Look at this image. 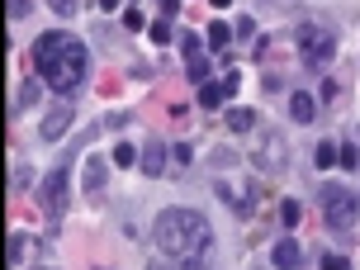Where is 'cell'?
<instances>
[{
  "label": "cell",
  "instance_id": "obj_15",
  "mask_svg": "<svg viewBox=\"0 0 360 270\" xmlns=\"http://www.w3.org/2000/svg\"><path fill=\"white\" fill-rule=\"evenodd\" d=\"M38 95H43V90H38V81H29V86H19V95H15V105H10V114H24V109L34 105Z\"/></svg>",
  "mask_w": 360,
  "mask_h": 270
},
{
  "label": "cell",
  "instance_id": "obj_11",
  "mask_svg": "<svg viewBox=\"0 0 360 270\" xmlns=\"http://www.w3.org/2000/svg\"><path fill=\"white\" fill-rule=\"evenodd\" d=\"M289 114H294V124H313V114H318V100L304 95V90H294V100H289Z\"/></svg>",
  "mask_w": 360,
  "mask_h": 270
},
{
  "label": "cell",
  "instance_id": "obj_5",
  "mask_svg": "<svg viewBox=\"0 0 360 270\" xmlns=\"http://www.w3.org/2000/svg\"><path fill=\"white\" fill-rule=\"evenodd\" d=\"M67 195H72V176H67V166H53L43 185H38V204H43V214L48 218H62L67 214Z\"/></svg>",
  "mask_w": 360,
  "mask_h": 270
},
{
  "label": "cell",
  "instance_id": "obj_28",
  "mask_svg": "<svg viewBox=\"0 0 360 270\" xmlns=\"http://www.w3.org/2000/svg\"><path fill=\"white\" fill-rule=\"evenodd\" d=\"M10 15L24 19V15H29V0H10Z\"/></svg>",
  "mask_w": 360,
  "mask_h": 270
},
{
  "label": "cell",
  "instance_id": "obj_14",
  "mask_svg": "<svg viewBox=\"0 0 360 270\" xmlns=\"http://www.w3.org/2000/svg\"><path fill=\"white\" fill-rule=\"evenodd\" d=\"M228 128H233V133H252L256 114H252V109H228Z\"/></svg>",
  "mask_w": 360,
  "mask_h": 270
},
{
  "label": "cell",
  "instance_id": "obj_1",
  "mask_svg": "<svg viewBox=\"0 0 360 270\" xmlns=\"http://www.w3.org/2000/svg\"><path fill=\"white\" fill-rule=\"evenodd\" d=\"M34 67H38V81H43V86H53L57 95H76V86H81L86 72H90V48L76 34H67V29L38 34Z\"/></svg>",
  "mask_w": 360,
  "mask_h": 270
},
{
  "label": "cell",
  "instance_id": "obj_10",
  "mask_svg": "<svg viewBox=\"0 0 360 270\" xmlns=\"http://www.w3.org/2000/svg\"><path fill=\"white\" fill-rule=\"evenodd\" d=\"M270 261H275L280 270H294V266H304V252H299V242H294V237H285V242H275Z\"/></svg>",
  "mask_w": 360,
  "mask_h": 270
},
{
  "label": "cell",
  "instance_id": "obj_8",
  "mask_svg": "<svg viewBox=\"0 0 360 270\" xmlns=\"http://www.w3.org/2000/svg\"><path fill=\"white\" fill-rule=\"evenodd\" d=\"M67 128H72V105H57V109H48V114H43L38 133H43V143H57Z\"/></svg>",
  "mask_w": 360,
  "mask_h": 270
},
{
  "label": "cell",
  "instance_id": "obj_19",
  "mask_svg": "<svg viewBox=\"0 0 360 270\" xmlns=\"http://www.w3.org/2000/svg\"><path fill=\"white\" fill-rule=\"evenodd\" d=\"M133 162H143L133 143H119V147H114V166H133Z\"/></svg>",
  "mask_w": 360,
  "mask_h": 270
},
{
  "label": "cell",
  "instance_id": "obj_2",
  "mask_svg": "<svg viewBox=\"0 0 360 270\" xmlns=\"http://www.w3.org/2000/svg\"><path fill=\"white\" fill-rule=\"evenodd\" d=\"M152 242L171 261H199L214 247V228L199 209H162L157 223H152Z\"/></svg>",
  "mask_w": 360,
  "mask_h": 270
},
{
  "label": "cell",
  "instance_id": "obj_6",
  "mask_svg": "<svg viewBox=\"0 0 360 270\" xmlns=\"http://www.w3.org/2000/svg\"><path fill=\"white\" fill-rule=\"evenodd\" d=\"M256 166H261L266 176H280V171L289 166V143L280 138V133L266 128V138H261V147H256Z\"/></svg>",
  "mask_w": 360,
  "mask_h": 270
},
{
  "label": "cell",
  "instance_id": "obj_25",
  "mask_svg": "<svg viewBox=\"0 0 360 270\" xmlns=\"http://www.w3.org/2000/svg\"><path fill=\"white\" fill-rule=\"evenodd\" d=\"M323 266H327V270H346L351 261H346V256H337V252H327V256H323Z\"/></svg>",
  "mask_w": 360,
  "mask_h": 270
},
{
  "label": "cell",
  "instance_id": "obj_26",
  "mask_svg": "<svg viewBox=\"0 0 360 270\" xmlns=\"http://www.w3.org/2000/svg\"><path fill=\"white\" fill-rule=\"evenodd\" d=\"M48 5H53L57 15H76V0H48Z\"/></svg>",
  "mask_w": 360,
  "mask_h": 270
},
{
  "label": "cell",
  "instance_id": "obj_23",
  "mask_svg": "<svg viewBox=\"0 0 360 270\" xmlns=\"http://www.w3.org/2000/svg\"><path fill=\"white\" fill-rule=\"evenodd\" d=\"M24 247H29V237H24V233H15V237H10V261H15V266L24 261Z\"/></svg>",
  "mask_w": 360,
  "mask_h": 270
},
{
  "label": "cell",
  "instance_id": "obj_20",
  "mask_svg": "<svg viewBox=\"0 0 360 270\" xmlns=\"http://www.w3.org/2000/svg\"><path fill=\"white\" fill-rule=\"evenodd\" d=\"M313 157H318V166H323V171H332V166H337V143H318V152H313Z\"/></svg>",
  "mask_w": 360,
  "mask_h": 270
},
{
  "label": "cell",
  "instance_id": "obj_31",
  "mask_svg": "<svg viewBox=\"0 0 360 270\" xmlns=\"http://www.w3.org/2000/svg\"><path fill=\"white\" fill-rule=\"evenodd\" d=\"M223 5H228V0H214V10H223Z\"/></svg>",
  "mask_w": 360,
  "mask_h": 270
},
{
  "label": "cell",
  "instance_id": "obj_13",
  "mask_svg": "<svg viewBox=\"0 0 360 270\" xmlns=\"http://www.w3.org/2000/svg\"><path fill=\"white\" fill-rule=\"evenodd\" d=\"M209 48H214V53H223V48H228V43H233V29H228V24H223V19H214V24H209Z\"/></svg>",
  "mask_w": 360,
  "mask_h": 270
},
{
  "label": "cell",
  "instance_id": "obj_18",
  "mask_svg": "<svg viewBox=\"0 0 360 270\" xmlns=\"http://www.w3.org/2000/svg\"><path fill=\"white\" fill-rule=\"evenodd\" d=\"M204 43H209V38H199V34H180V53H185V57H199V53H204Z\"/></svg>",
  "mask_w": 360,
  "mask_h": 270
},
{
  "label": "cell",
  "instance_id": "obj_24",
  "mask_svg": "<svg viewBox=\"0 0 360 270\" xmlns=\"http://www.w3.org/2000/svg\"><path fill=\"white\" fill-rule=\"evenodd\" d=\"M119 19H124V29H143V10H124Z\"/></svg>",
  "mask_w": 360,
  "mask_h": 270
},
{
  "label": "cell",
  "instance_id": "obj_16",
  "mask_svg": "<svg viewBox=\"0 0 360 270\" xmlns=\"http://www.w3.org/2000/svg\"><path fill=\"white\" fill-rule=\"evenodd\" d=\"M185 72H190V81H195V86H204V81H209V57L199 53V57H185Z\"/></svg>",
  "mask_w": 360,
  "mask_h": 270
},
{
  "label": "cell",
  "instance_id": "obj_29",
  "mask_svg": "<svg viewBox=\"0 0 360 270\" xmlns=\"http://www.w3.org/2000/svg\"><path fill=\"white\" fill-rule=\"evenodd\" d=\"M157 5H162V15H166V19H171V15L180 10V0H157Z\"/></svg>",
  "mask_w": 360,
  "mask_h": 270
},
{
  "label": "cell",
  "instance_id": "obj_27",
  "mask_svg": "<svg viewBox=\"0 0 360 270\" xmlns=\"http://www.w3.org/2000/svg\"><path fill=\"white\" fill-rule=\"evenodd\" d=\"M323 100H342V86L337 81H323Z\"/></svg>",
  "mask_w": 360,
  "mask_h": 270
},
{
  "label": "cell",
  "instance_id": "obj_22",
  "mask_svg": "<svg viewBox=\"0 0 360 270\" xmlns=\"http://www.w3.org/2000/svg\"><path fill=\"white\" fill-rule=\"evenodd\" d=\"M171 38H176V29H171L166 19H157V24H152V43H171Z\"/></svg>",
  "mask_w": 360,
  "mask_h": 270
},
{
  "label": "cell",
  "instance_id": "obj_3",
  "mask_svg": "<svg viewBox=\"0 0 360 270\" xmlns=\"http://www.w3.org/2000/svg\"><path fill=\"white\" fill-rule=\"evenodd\" d=\"M337 29L332 24H318V19H304L299 29H294V48H299V57L304 62H313V67H327L332 57H337Z\"/></svg>",
  "mask_w": 360,
  "mask_h": 270
},
{
  "label": "cell",
  "instance_id": "obj_4",
  "mask_svg": "<svg viewBox=\"0 0 360 270\" xmlns=\"http://www.w3.org/2000/svg\"><path fill=\"white\" fill-rule=\"evenodd\" d=\"M323 223L332 228V233H346V228H356V218H360V199L351 185H337V180H327L323 185Z\"/></svg>",
  "mask_w": 360,
  "mask_h": 270
},
{
  "label": "cell",
  "instance_id": "obj_7",
  "mask_svg": "<svg viewBox=\"0 0 360 270\" xmlns=\"http://www.w3.org/2000/svg\"><path fill=\"white\" fill-rule=\"evenodd\" d=\"M233 90H237V72H228L223 81H204V86H199V105H204V109H218L228 95H233Z\"/></svg>",
  "mask_w": 360,
  "mask_h": 270
},
{
  "label": "cell",
  "instance_id": "obj_17",
  "mask_svg": "<svg viewBox=\"0 0 360 270\" xmlns=\"http://www.w3.org/2000/svg\"><path fill=\"white\" fill-rule=\"evenodd\" d=\"M299 218H304L299 199H285V204H280V223H285V228H299Z\"/></svg>",
  "mask_w": 360,
  "mask_h": 270
},
{
  "label": "cell",
  "instance_id": "obj_21",
  "mask_svg": "<svg viewBox=\"0 0 360 270\" xmlns=\"http://www.w3.org/2000/svg\"><path fill=\"white\" fill-rule=\"evenodd\" d=\"M337 162H342V166H356L360 162V147L356 143H342V147H337Z\"/></svg>",
  "mask_w": 360,
  "mask_h": 270
},
{
  "label": "cell",
  "instance_id": "obj_9",
  "mask_svg": "<svg viewBox=\"0 0 360 270\" xmlns=\"http://www.w3.org/2000/svg\"><path fill=\"white\" fill-rule=\"evenodd\" d=\"M105 180H109V162H105V157H90V162L81 166V185H86V195H100Z\"/></svg>",
  "mask_w": 360,
  "mask_h": 270
},
{
  "label": "cell",
  "instance_id": "obj_30",
  "mask_svg": "<svg viewBox=\"0 0 360 270\" xmlns=\"http://www.w3.org/2000/svg\"><path fill=\"white\" fill-rule=\"evenodd\" d=\"M119 5H124V0H100V10H109V15H114Z\"/></svg>",
  "mask_w": 360,
  "mask_h": 270
},
{
  "label": "cell",
  "instance_id": "obj_12",
  "mask_svg": "<svg viewBox=\"0 0 360 270\" xmlns=\"http://www.w3.org/2000/svg\"><path fill=\"white\" fill-rule=\"evenodd\" d=\"M143 171H147V176H166V147H162V143H147Z\"/></svg>",
  "mask_w": 360,
  "mask_h": 270
}]
</instances>
